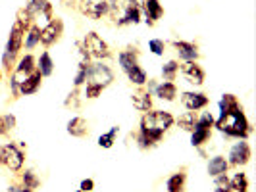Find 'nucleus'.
I'll return each mask as SVG.
<instances>
[{
    "label": "nucleus",
    "mask_w": 256,
    "mask_h": 192,
    "mask_svg": "<svg viewBox=\"0 0 256 192\" xmlns=\"http://www.w3.org/2000/svg\"><path fill=\"white\" fill-rule=\"evenodd\" d=\"M16 22L22 23L25 29H29V27H31V22H33V18L29 16V12H27L25 8H22V10H18V20H16Z\"/></svg>",
    "instance_id": "4c0bfd02"
},
{
    "label": "nucleus",
    "mask_w": 256,
    "mask_h": 192,
    "mask_svg": "<svg viewBox=\"0 0 256 192\" xmlns=\"http://www.w3.org/2000/svg\"><path fill=\"white\" fill-rule=\"evenodd\" d=\"M62 31H64V23H62V20L52 18V20L41 29V44H45V46L54 44L58 39H60Z\"/></svg>",
    "instance_id": "9d476101"
},
{
    "label": "nucleus",
    "mask_w": 256,
    "mask_h": 192,
    "mask_svg": "<svg viewBox=\"0 0 256 192\" xmlns=\"http://www.w3.org/2000/svg\"><path fill=\"white\" fill-rule=\"evenodd\" d=\"M119 133V127H112L108 133H104V135H100L98 137V146L100 148H112L114 146V142H116V135Z\"/></svg>",
    "instance_id": "cd10ccee"
},
{
    "label": "nucleus",
    "mask_w": 256,
    "mask_h": 192,
    "mask_svg": "<svg viewBox=\"0 0 256 192\" xmlns=\"http://www.w3.org/2000/svg\"><path fill=\"white\" fill-rule=\"evenodd\" d=\"M25 10L29 12V16L33 20H45V22H50L52 20V4L48 0H27L25 4Z\"/></svg>",
    "instance_id": "6e6552de"
},
{
    "label": "nucleus",
    "mask_w": 256,
    "mask_h": 192,
    "mask_svg": "<svg viewBox=\"0 0 256 192\" xmlns=\"http://www.w3.org/2000/svg\"><path fill=\"white\" fill-rule=\"evenodd\" d=\"M239 106V100H237V96L235 94H224L222 96V100H220V115H224V113H228V111H231L233 108Z\"/></svg>",
    "instance_id": "7c9ffc66"
},
{
    "label": "nucleus",
    "mask_w": 256,
    "mask_h": 192,
    "mask_svg": "<svg viewBox=\"0 0 256 192\" xmlns=\"http://www.w3.org/2000/svg\"><path fill=\"white\" fill-rule=\"evenodd\" d=\"M216 179V183H214V192H233L231 191V183H229V179H228V175H218V177H214Z\"/></svg>",
    "instance_id": "473e14b6"
},
{
    "label": "nucleus",
    "mask_w": 256,
    "mask_h": 192,
    "mask_svg": "<svg viewBox=\"0 0 256 192\" xmlns=\"http://www.w3.org/2000/svg\"><path fill=\"white\" fill-rule=\"evenodd\" d=\"M179 71L185 77L187 83H191V85L200 86L204 83V69L197 62H183V64L179 65Z\"/></svg>",
    "instance_id": "9b49d317"
},
{
    "label": "nucleus",
    "mask_w": 256,
    "mask_h": 192,
    "mask_svg": "<svg viewBox=\"0 0 256 192\" xmlns=\"http://www.w3.org/2000/svg\"><path fill=\"white\" fill-rule=\"evenodd\" d=\"M152 90L160 100H166V102H173L175 96H177V86L173 81H162V83L154 85Z\"/></svg>",
    "instance_id": "dca6fc26"
},
{
    "label": "nucleus",
    "mask_w": 256,
    "mask_h": 192,
    "mask_svg": "<svg viewBox=\"0 0 256 192\" xmlns=\"http://www.w3.org/2000/svg\"><path fill=\"white\" fill-rule=\"evenodd\" d=\"M127 79L137 86L146 85V73H144V69L139 67V65H135V67H131V69L127 71Z\"/></svg>",
    "instance_id": "a878e982"
},
{
    "label": "nucleus",
    "mask_w": 256,
    "mask_h": 192,
    "mask_svg": "<svg viewBox=\"0 0 256 192\" xmlns=\"http://www.w3.org/2000/svg\"><path fill=\"white\" fill-rule=\"evenodd\" d=\"M131 102H133V106L137 108L139 111H150V108H152V94H150V90H135L133 94H131Z\"/></svg>",
    "instance_id": "f3484780"
},
{
    "label": "nucleus",
    "mask_w": 256,
    "mask_h": 192,
    "mask_svg": "<svg viewBox=\"0 0 256 192\" xmlns=\"http://www.w3.org/2000/svg\"><path fill=\"white\" fill-rule=\"evenodd\" d=\"M77 192H81V191H77Z\"/></svg>",
    "instance_id": "c03bdc74"
},
{
    "label": "nucleus",
    "mask_w": 256,
    "mask_h": 192,
    "mask_svg": "<svg viewBox=\"0 0 256 192\" xmlns=\"http://www.w3.org/2000/svg\"><path fill=\"white\" fill-rule=\"evenodd\" d=\"M173 115L170 111L164 110H156V111H146L141 119V129L142 131H160L166 133L168 129L173 125Z\"/></svg>",
    "instance_id": "7ed1b4c3"
},
{
    "label": "nucleus",
    "mask_w": 256,
    "mask_h": 192,
    "mask_svg": "<svg viewBox=\"0 0 256 192\" xmlns=\"http://www.w3.org/2000/svg\"><path fill=\"white\" fill-rule=\"evenodd\" d=\"M102 90L104 88H100V86H96V85H91V83H87V86H85V96L87 98H98L100 94H102Z\"/></svg>",
    "instance_id": "58836bf2"
},
{
    "label": "nucleus",
    "mask_w": 256,
    "mask_h": 192,
    "mask_svg": "<svg viewBox=\"0 0 256 192\" xmlns=\"http://www.w3.org/2000/svg\"><path fill=\"white\" fill-rule=\"evenodd\" d=\"M187 183V173H173L168 181H166V191L168 192H183Z\"/></svg>",
    "instance_id": "412c9836"
},
{
    "label": "nucleus",
    "mask_w": 256,
    "mask_h": 192,
    "mask_svg": "<svg viewBox=\"0 0 256 192\" xmlns=\"http://www.w3.org/2000/svg\"><path fill=\"white\" fill-rule=\"evenodd\" d=\"M137 60H139V52L137 50H133V48H127V50H121L119 54H117V64L119 67L127 73L131 67H135L137 64Z\"/></svg>",
    "instance_id": "a211bd4d"
},
{
    "label": "nucleus",
    "mask_w": 256,
    "mask_h": 192,
    "mask_svg": "<svg viewBox=\"0 0 256 192\" xmlns=\"http://www.w3.org/2000/svg\"><path fill=\"white\" fill-rule=\"evenodd\" d=\"M229 169V164L224 156H214L208 162V175L210 177H218V175H226Z\"/></svg>",
    "instance_id": "aec40b11"
},
{
    "label": "nucleus",
    "mask_w": 256,
    "mask_h": 192,
    "mask_svg": "<svg viewBox=\"0 0 256 192\" xmlns=\"http://www.w3.org/2000/svg\"><path fill=\"white\" fill-rule=\"evenodd\" d=\"M24 160H25L24 150L20 148L18 144L8 142V144L2 146V165H6L10 171H14V173L22 171V167H24Z\"/></svg>",
    "instance_id": "39448f33"
},
{
    "label": "nucleus",
    "mask_w": 256,
    "mask_h": 192,
    "mask_svg": "<svg viewBox=\"0 0 256 192\" xmlns=\"http://www.w3.org/2000/svg\"><path fill=\"white\" fill-rule=\"evenodd\" d=\"M0 79H2V71H0Z\"/></svg>",
    "instance_id": "37998d69"
},
{
    "label": "nucleus",
    "mask_w": 256,
    "mask_h": 192,
    "mask_svg": "<svg viewBox=\"0 0 256 192\" xmlns=\"http://www.w3.org/2000/svg\"><path fill=\"white\" fill-rule=\"evenodd\" d=\"M173 48L177 50L179 58L183 62H197L199 60V50L193 43H185V41H175L173 43Z\"/></svg>",
    "instance_id": "2eb2a0df"
},
{
    "label": "nucleus",
    "mask_w": 256,
    "mask_h": 192,
    "mask_svg": "<svg viewBox=\"0 0 256 192\" xmlns=\"http://www.w3.org/2000/svg\"><path fill=\"white\" fill-rule=\"evenodd\" d=\"M37 71H39L43 77H50V75H52L54 62H52V58H50L48 52H43V54H41V58H39V62H37Z\"/></svg>",
    "instance_id": "4be33fe9"
},
{
    "label": "nucleus",
    "mask_w": 256,
    "mask_h": 192,
    "mask_svg": "<svg viewBox=\"0 0 256 192\" xmlns=\"http://www.w3.org/2000/svg\"><path fill=\"white\" fill-rule=\"evenodd\" d=\"M41 83H43V75L35 69V71H33V73L25 79L24 83L20 85V88H18V94H20V96H29V94H35V92L39 90Z\"/></svg>",
    "instance_id": "4468645a"
},
{
    "label": "nucleus",
    "mask_w": 256,
    "mask_h": 192,
    "mask_svg": "<svg viewBox=\"0 0 256 192\" xmlns=\"http://www.w3.org/2000/svg\"><path fill=\"white\" fill-rule=\"evenodd\" d=\"M181 102L189 111H199L208 106V96L204 92H183Z\"/></svg>",
    "instance_id": "f8f14e48"
},
{
    "label": "nucleus",
    "mask_w": 256,
    "mask_h": 192,
    "mask_svg": "<svg viewBox=\"0 0 256 192\" xmlns=\"http://www.w3.org/2000/svg\"><path fill=\"white\" fill-rule=\"evenodd\" d=\"M112 81H114V71L110 69V65L96 62V64H93L89 67L87 83L100 86V88H106L108 85H112Z\"/></svg>",
    "instance_id": "423d86ee"
},
{
    "label": "nucleus",
    "mask_w": 256,
    "mask_h": 192,
    "mask_svg": "<svg viewBox=\"0 0 256 192\" xmlns=\"http://www.w3.org/2000/svg\"><path fill=\"white\" fill-rule=\"evenodd\" d=\"M79 191L81 192H93L94 191V181L93 179H83L81 185H79Z\"/></svg>",
    "instance_id": "ea45409f"
},
{
    "label": "nucleus",
    "mask_w": 256,
    "mask_h": 192,
    "mask_svg": "<svg viewBox=\"0 0 256 192\" xmlns=\"http://www.w3.org/2000/svg\"><path fill=\"white\" fill-rule=\"evenodd\" d=\"M79 10L93 20H100L108 14V0H79Z\"/></svg>",
    "instance_id": "1a4fd4ad"
},
{
    "label": "nucleus",
    "mask_w": 256,
    "mask_h": 192,
    "mask_svg": "<svg viewBox=\"0 0 256 192\" xmlns=\"http://www.w3.org/2000/svg\"><path fill=\"white\" fill-rule=\"evenodd\" d=\"M37 44H41V29L37 25H31L27 31H25V48L27 50H33Z\"/></svg>",
    "instance_id": "5701e85b"
},
{
    "label": "nucleus",
    "mask_w": 256,
    "mask_h": 192,
    "mask_svg": "<svg viewBox=\"0 0 256 192\" xmlns=\"http://www.w3.org/2000/svg\"><path fill=\"white\" fill-rule=\"evenodd\" d=\"M68 133H70L71 137H77V138L87 137L89 135V123H87V119H83V117H73V119H70Z\"/></svg>",
    "instance_id": "6ab92c4d"
},
{
    "label": "nucleus",
    "mask_w": 256,
    "mask_h": 192,
    "mask_svg": "<svg viewBox=\"0 0 256 192\" xmlns=\"http://www.w3.org/2000/svg\"><path fill=\"white\" fill-rule=\"evenodd\" d=\"M214 127H218L224 135H228L231 138H239V140H247V137L253 131V127H251L247 115L243 113L241 106L233 108L231 111L220 115L218 121H214Z\"/></svg>",
    "instance_id": "f257e3e1"
},
{
    "label": "nucleus",
    "mask_w": 256,
    "mask_h": 192,
    "mask_svg": "<svg viewBox=\"0 0 256 192\" xmlns=\"http://www.w3.org/2000/svg\"><path fill=\"white\" fill-rule=\"evenodd\" d=\"M195 123H197V113L195 111H185L183 115H179L177 119V125L183 129V131H193L195 129Z\"/></svg>",
    "instance_id": "c85d7f7f"
},
{
    "label": "nucleus",
    "mask_w": 256,
    "mask_h": 192,
    "mask_svg": "<svg viewBox=\"0 0 256 192\" xmlns=\"http://www.w3.org/2000/svg\"><path fill=\"white\" fill-rule=\"evenodd\" d=\"M142 12L148 25H154L164 16V8L160 0H142Z\"/></svg>",
    "instance_id": "ddd939ff"
},
{
    "label": "nucleus",
    "mask_w": 256,
    "mask_h": 192,
    "mask_svg": "<svg viewBox=\"0 0 256 192\" xmlns=\"http://www.w3.org/2000/svg\"><path fill=\"white\" fill-rule=\"evenodd\" d=\"M148 50L154 54V56H162L164 50H166V43L162 39H150L148 41Z\"/></svg>",
    "instance_id": "c9c22d12"
},
{
    "label": "nucleus",
    "mask_w": 256,
    "mask_h": 192,
    "mask_svg": "<svg viewBox=\"0 0 256 192\" xmlns=\"http://www.w3.org/2000/svg\"><path fill=\"white\" fill-rule=\"evenodd\" d=\"M231 183V191L235 192H247L249 191V179L245 173H235L233 179H229Z\"/></svg>",
    "instance_id": "bb28decb"
},
{
    "label": "nucleus",
    "mask_w": 256,
    "mask_h": 192,
    "mask_svg": "<svg viewBox=\"0 0 256 192\" xmlns=\"http://www.w3.org/2000/svg\"><path fill=\"white\" fill-rule=\"evenodd\" d=\"M22 183H24L25 189H39V185H41V179L35 175V171L27 169L24 171V175H22Z\"/></svg>",
    "instance_id": "2f4dec72"
},
{
    "label": "nucleus",
    "mask_w": 256,
    "mask_h": 192,
    "mask_svg": "<svg viewBox=\"0 0 256 192\" xmlns=\"http://www.w3.org/2000/svg\"><path fill=\"white\" fill-rule=\"evenodd\" d=\"M89 67H91V64H79L77 75H75V79H73V85H75V88H79V86H81L83 83H85V81H87V75H89Z\"/></svg>",
    "instance_id": "72a5a7b5"
},
{
    "label": "nucleus",
    "mask_w": 256,
    "mask_h": 192,
    "mask_svg": "<svg viewBox=\"0 0 256 192\" xmlns=\"http://www.w3.org/2000/svg\"><path fill=\"white\" fill-rule=\"evenodd\" d=\"M137 144H139L141 150H150L156 146V142H154L150 137H146L144 133H141V131H139V135H137Z\"/></svg>",
    "instance_id": "e433bc0d"
},
{
    "label": "nucleus",
    "mask_w": 256,
    "mask_h": 192,
    "mask_svg": "<svg viewBox=\"0 0 256 192\" xmlns=\"http://www.w3.org/2000/svg\"><path fill=\"white\" fill-rule=\"evenodd\" d=\"M177 73H179V64H177L175 60H170L168 64L162 65V77H164V81H173V79L177 77Z\"/></svg>",
    "instance_id": "c756f323"
},
{
    "label": "nucleus",
    "mask_w": 256,
    "mask_h": 192,
    "mask_svg": "<svg viewBox=\"0 0 256 192\" xmlns=\"http://www.w3.org/2000/svg\"><path fill=\"white\" fill-rule=\"evenodd\" d=\"M81 104V96H79V88H73L70 94H68V98L64 100V106L68 108V110H77Z\"/></svg>",
    "instance_id": "f704fd0d"
},
{
    "label": "nucleus",
    "mask_w": 256,
    "mask_h": 192,
    "mask_svg": "<svg viewBox=\"0 0 256 192\" xmlns=\"http://www.w3.org/2000/svg\"><path fill=\"white\" fill-rule=\"evenodd\" d=\"M8 192H33V191H31V189H25V187H22V189H20V187H10Z\"/></svg>",
    "instance_id": "a19ab883"
},
{
    "label": "nucleus",
    "mask_w": 256,
    "mask_h": 192,
    "mask_svg": "<svg viewBox=\"0 0 256 192\" xmlns=\"http://www.w3.org/2000/svg\"><path fill=\"white\" fill-rule=\"evenodd\" d=\"M83 46H85L87 54H89L91 58H96V60H106V58L112 56L110 46L106 44V41H104L98 33H89V35H85Z\"/></svg>",
    "instance_id": "20e7f679"
},
{
    "label": "nucleus",
    "mask_w": 256,
    "mask_h": 192,
    "mask_svg": "<svg viewBox=\"0 0 256 192\" xmlns=\"http://www.w3.org/2000/svg\"><path fill=\"white\" fill-rule=\"evenodd\" d=\"M25 31H27V29H25L20 22H16L14 25H12V29H10V37H8L6 50H4V56H2V65H4L6 71L12 69V65H14V60H16V56H18V52H20L22 46H24Z\"/></svg>",
    "instance_id": "f03ea898"
},
{
    "label": "nucleus",
    "mask_w": 256,
    "mask_h": 192,
    "mask_svg": "<svg viewBox=\"0 0 256 192\" xmlns=\"http://www.w3.org/2000/svg\"><path fill=\"white\" fill-rule=\"evenodd\" d=\"M0 165H2V146H0Z\"/></svg>",
    "instance_id": "79ce46f5"
},
{
    "label": "nucleus",
    "mask_w": 256,
    "mask_h": 192,
    "mask_svg": "<svg viewBox=\"0 0 256 192\" xmlns=\"http://www.w3.org/2000/svg\"><path fill=\"white\" fill-rule=\"evenodd\" d=\"M16 123H18V119H16L14 113H4V115H0V137L10 135V131H14V127H16Z\"/></svg>",
    "instance_id": "393cba45"
},
{
    "label": "nucleus",
    "mask_w": 256,
    "mask_h": 192,
    "mask_svg": "<svg viewBox=\"0 0 256 192\" xmlns=\"http://www.w3.org/2000/svg\"><path fill=\"white\" fill-rule=\"evenodd\" d=\"M210 135H212V131H206V129H193L191 131V144L195 148H200L202 144H206L210 140Z\"/></svg>",
    "instance_id": "b1692460"
},
{
    "label": "nucleus",
    "mask_w": 256,
    "mask_h": 192,
    "mask_svg": "<svg viewBox=\"0 0 256 192\" xmlns=\"http://www.w3.org/2000/svg\"><path fill=\"white\" fill-rule=\"evenodd\" d=\"M251 156H253L251 144H249L247 140H239V142L233 144L231 150H229V160H228V164H229V165H237V167L247 165L249 160H251Z\"/></svg>",
    "instance_id": "0eeeda50"
}]
</instances>
